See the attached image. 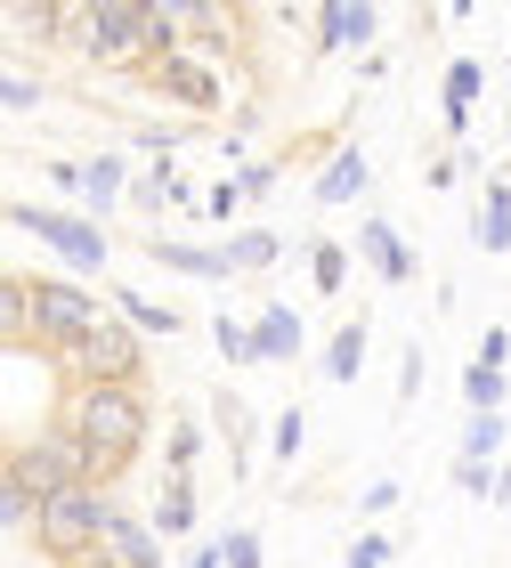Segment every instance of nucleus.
<instances>
[{
    "mask_svg": "<svg viewBox=\"0 0 511 568\" xmlns=\"http://www.w3.org/2000/svg\"><path fill=\"white\" fill-rule=\"evenodd\" d=\"M58 430H73L98 455V487H106L122 463L146 447V398L139 390H114V382H73V406H65Z\"/></svg>",
    "mask_w": 511,
    "mask_h": 568,
    "instance_id": "nucleus-1",
    "label": "nucleus"
},
{
    "mask_svg": "<svg viewBox=\"0 0 511 568\" xmlns=\"http://www.w3.org/2000/svg\"><path fill=\"white\" fill-rule=\"evenodd\" d=\"M98 317H106V293H90L82 276H41V284H24V333L49 342V349L82 342Z\"/></svg>",
    "mask_w": 511,
    "mask_h": 568,
    "instance_id": "nucleus-2",
    "label": "nucleus"
},
{
    "mask_svg": "<svg viewBox=\"0 0 511 568\" xmlns=\"http://www.w3.org/2000/svg\"><path fill=\"white\" fill-rule=\"evenodd\" d=\"M58 357H65V374H73V382H114V390H131L139 366H146L139 333L122 325V317H98V325L82 333V342H65Z\"/></svg>",
    "mask_w": 511,
    "mask_h": 568,
    "instance_id": "nucleus-3",
    "label": "nucleus"
},
{
    "mask_svg": "<svg viewBox=\"0 0 511 568\" xmlns=\"http://www.w3.org/2000/svg\"><path fill=\"white\" fill-rule=\"evenodd\" d=\"M9 220L24 227V236H41V244L58 252V261L82 276V284L106 268V227H98V220H82V212H49V203H17Z\"/></svg>",
    "mask_w": 511,
    "mask_h": 568,
    "instance_id": "nucleus-4",
    "label": "nucleus"
},
{
    "mask_svg": "<svg viewBox=\"0 0 511 568\" xmlns=\"http://www.w3.org/2000/svg\"><path fill=\"white\" fill-rule=\"evenodd\" d=\"M82 58H98V65H146V58H163V41H155V24H146V9H122V0H90Z\"/></svg>",
    "mask_w": 511,
    "mask_h": 568,
    "instance_id": "nucleus-5",
    "label": "nucleus"
},
{
    "mask_svg": "<svg viewBox=\"0 0 511 568\" xmlns=\"http://www.w3.org/2000/svg\"><path fill=\"white\" fill-rule=\"evenodd\" d=\"M98 520H106V487H65V496H41L33 504V536H41L49 560L90 552L98 545Z\"/></svg>",
    "mask_w": 511,
    "mask_h": 568,
    "instance_id": "nucleus-6",
    "label": "nucleus"
},
{
    "mask_svg": "<svg viewBox=\"0 0 511 568\" xmlns=\"http://www.w3.org/2000/svg\"><path fill=\"white\" fill-rule=\"evenodd\" d=\"M106 568H163V536L139 520V511L106 504V520H98V545H90Z\"/></svg>",
    "mask_w": 511,
    "mask_h": 568,
    "instance_id": "nucleus-7",
    "label": "nucleus"
},
{
    "mask_svg": "<svg viewBox=\"0 0 511 568\" xmlns=\"http://www.w3.org/2000/svg\"><path fill=\"white\" fill-rule=\"evenodd\" d=\"M309 24H317V49L341 58V49H366L381 33V9H374V0H334V9H317Z\"/></svg>",
    "mask_w": 511,
    "mask_h": 568,
    "instance_id": "nucleus-8",
    "label": "nucleus"
},
{
    "mask_svg": "<svg viewBox=\"0 0 511 568\" xmlns=\"http://www.w3.org/2000/svg\"><path fill=\"white\" fill-rule=\"evenodd\" d=\"M293 357H300V308L268 301L252 317V366H293Z\"/></svg>",
    "mask_w": 511,
    "mask_h": 568,
    "instance_id": "nucleus-9",
    "label": "nucleus"
},
{
    "mask_svg": "<svg viewBox=\"0 0 511 568\" xmlns=\"http://www.w3.org/2000/svg\"><path fill=\"white\" fill-rule=\"evenodd\" d=\"M73 195H82V220L114 212V203L131 195V163H122V154H90V163L73 171Z\"/></svg>",
    "mask_w": 511,
    "mask_h": 568,
    "instance_id": "nucleus-10",
    "label": "nucleus"
},
{
    "mask_svg": "<svg viewBox=\"0 0 511 568\" xmlns=\"http://www.w3.org/2000/svg\"><path fill=\"white\" fill-rule=\"evenodd\" d=\"M357 252H366V261H374L381 276H390V284H415V276H422L415 244H406V236H398L390 220H366V227H357Z\"/></svg>",
    "mask_w": 511,
    "mask_h": 568,
    "instance_id": "nucleus-11",
    "label": "nucleus"
},
{
    "mask_svg": "<svg viewBox=\"0 0 511 568\" xmlns=\"http://www.w3.org/2000/svg\"><path fill=\"white\" fill-rule=\"evenodd\" d=\"M146 261H155V268H178V276H227L219 244H178V236H146Z\"/></svg>",
    "mask_w": 511,
    "mask_h": 568,
    "instance_id": "nucleus-12",
    "label": "nucleus"
},
{
    "mask_svg": "<svg viewBox=\"0 0 511 568\" xmlns=\"http://www.w3.org/2000/svg\"><path fill=\"white\" fill-rule=\"evenodd\" d=\"M479 90H488V65H479V58H454V65H447V131H471Z\"/></svg>",
    "mask_w": 511,
    "mask_h": 568,
    "instance_id": "nucleus-13",
    "label": "nucleus"
},
{
    "mask_svg": "<svg viewBox=\"0 0 511 568\" xmlns=\"http://www.w3.org/2000/svg\"><path fill=\"white\" fill-rule=\"evenodd\" d=\"M114 301V317L139 333V342H163V333H178V308H163V301H146V293H106Z\"/></svg>",
    "mask_w": 511,
    "mask_h": 568,
    "instance_id": "nucleus-14",
    "label": "nucleus"
},
{
    "mask_svg": "<svg viewBox=\"0 0 511 568\" xmlns=\"http://www.w3.org/2000/svg\"><path fill=\"white\" fill-rule=\"evenodd\" d=\"M357 195H366V154H357V146H341L334 163L317 171V203H357Z\"/></svg>",
    "mask_w": 511,
    "mask_h": 568,
    "instance_id": "nucleus-15",
    "label": "nucleus"
},
{
    "mask_svg": "<svg viewBox=\"0 0 511 568\" xmlns=\"http://www.w3.org/2000/svg\"><path fill=\"white\" fill-rule=\"evenodd\" d=\"M357 366H366V325H357V317H341L334 325V342H325V382H357Z\"/></svg>",
    "mask_w": 511,
    "mask_h": 568,
    "instance_id": "nucleus-16",
    "label": "nucleus"
},
{
    "mask_svg": "<svg viewBox=\"0 0 511 568\" xmlns=\"http://www.w3.org/2000/svg\"><path fill=\"white\" fill-rule=\"evenodd\" d=\"M276 252H285V236H268V227H236V236H219V261L227 268H276Z\"/></svg>",
    "mask_w": 511,
    "mask_h": 568,
    "instance_id": "nucleus-17",
    "label": "nucleus"
},
{
    "mask_svg": "<svg viewBox=\"0 0 511 568\" xmlns=\"http://www.w3.org/2000/svg\"><path fill=\"white\" fill-rule=\"evenodd\" d=\"M163 90H171V98H187V106H219V73H203V65H187V58H171V65H163Z\"/></svg>",
    "mask_w": 511,
    "mask_h": 568,
    "instance_id": "nucleus-18",
    "label": "nucleus"
},
{
    "mask_svg": "<svg viewBox=\"0 0 511 568\" xmlns=\"http://www.w3.org/2000/svg\"><path fill=\"white\" fill-rule=\"evenodd\" d=\"M146 528H155V536H187V528H195V487L171 479L163 496H155V520H146Z\"/></svg>",
    "mask_w": 511,
    "mask_h": 568,
    "instance_id": "nucleus-19",
    "label": "nucleus"
},
{
    "mask_svg": "<svg viewBox=\"0 0 511 568\" xmlns=\"http://www.w3.org/2000/svg\"><path fill=\"white\" fill-rule=\"evenodd\" d=\"M479 252H511V187H488V212H479Z\"/></svg>",
    "mask_w": 511,
    "mask_h": 568,
    "instance_id": "nucleus-20",
    "label": "nucleus"
},
{
    "mask_svg": "<svg viewBox=\"0 0 511 568\" xmlns=\"http://www.w3.org/2000/svg\"><path fill=\"white\" fill-rule=\"evenodd\" d=\"M463 406L471 415H503V374L495 366H463Z\"/></svg>",
    "mask_w": 511,
    "mask_h": 568,
    "instance_id": "nucleus-21",
    "label": "nucleus"
},
{
    "mask_svg": "<svg viewBox=\"0 0 511 568\" xmlns=\"http://www.w3.org/2000/svg\"><path fill=\"white\" fill-rule=\"evenodd\" d=\"M0 106H9V114H33L41 106V82H33V73H17L9 58H0Z\"/></svg>",
    "mask_w": 511,
    "mask_h": 568,
    "instance_id": "nucleus-22",
    "label": "nucleus"
},
{
    "mask_svg": "<svg viewBox=\"0 0 511 568\" xmlns=\"http://www.w3.org/2000/svg\"><path fill=\"white\" fill-rule=\"evenodd\" d=\"M163 455H171V471L187 479V471H195V455H203V423H171V438H163Z\"/></svg>",
    "mask_w": 511,
    "mask_h": 568,
    "instance_id": "nucleus-23",
    "label": "nucleus"
},
{
    "mask_svg": "<svg viewBox=\"0 0 511 568\" xmlns=\"http://www.w3.org/2000/svg\"><path fill=\"white\" fill-rule=\"evenodd\" d=\"M495 447H503V415H471L463 455H471V463H495Z\"/></svg>",
    "mask_w": 511,
    "mask_h": 568,
    "instance_id": "nucleus-24",
    "label": "nucleus"
},
{
    "mask_svg": "<svg viewBox=\"0 0 511 568\" xmlns=\"http://www.w3.org/2000/svg\"><path fill=\"white\" fill-rule=\"evenodd\" d=\"M0 342H24V276H0Z\"/></svg>",
    "mask_w": 511,
    "mask_h": 568,
    "instance_id": "nucleus-25",
    "label": "nucleus"
},
{
    "mask_svg": "<svg viewBox=\"0 0 511 568\" xmlns=\"http://www.w3.org/2000/svg\"><path fill=\"white\" fill-rule=\"evenodd\" d=\"M309 276H317V293H341V276H349V252H341V244H317V252H309Z\"/></svg>",
    "mask_w": 511,
    "mask_h": 568,
    "instance_id": "nucleus-26",
    "label": "nucleus"
},
{
    "mask_svg": "<svg viewBox=\"0 0 511 568\" xmlns=\"http://www.w3.org/2000/svg\"><path fill=\"white\" fill-rule=\"evenodd\" d=\"M212 552H219V568H260V536H252V528H227Z\"/></svg>",
    "mask_w": 511,
    "mask_h": 568,
    "instance_id": "nucleus-27",
    "label": "nucleus"
},
{
    "mask_svg": "<svg viewBox=\"0 0 511 568\" xmlns=\"http://www.w3.org/2000/svg\"><path fill=\"white\" fill-rule=\"evenodd\" d=\"M300 430H309V415H300V406H285V415L268 423V447H276V463H293V455H300Z\"/></svg>",
    "mask_w": 511,
    "mask_h": 568,
    "instance_id": "nucleus-28",
    "label": "nucleus"
},
{
    "mask_svg": "<svg viewBox=\"0 0 511 568\" xmlns=\"http://www.w3.org/2000/svg\"><path fill=\"white\" fill-rule=\"evenodd\" d=\"M171 195H178V171H146L139 187H131V203H139V212H163Z\"/></svg>",
    "mask_w": 511,
    "mask_h": 568,
    "instance_id": "nucleus-29",
    "label": "nucleus"
},
{
    "mask_svg": "<svg viewBox=\"0 0 511 568\" xmlns=\"http://www.w3.org/2000/svg\"><path fill=\"white\" fill-rule=\"evenodd\" d=\"M454 487H463V496H488V504H495V463H471V455H454Z\"/></svg>",
    "mask_w": 511,
    "mask_h": 568,
    "instance_id": "nucleus-30",
    "label": "nucleus"
},
{
    "mask_svg": "<svg viewBox=\"0 0 511 568\" xmlns=\"http://www.w3.org/2000/svg\"><path fill=\"white\" fill-rule=\"evenodd\" d=\"M422 398V349L406 342V357H398V406H415Z\"/></svg>",
    "mask_w": 511,
    "mask_h": 568,
    "instance_id": "nucleus-31",
    "label": "nucleus"
},
{
    "mask_svg": "<svg viewBox=\"0 0 511 568\" xmlns=\"http://www.w3.org/2000/svg\"><path fill=\"white\" fill-rule=\"evenodd\" d=\"M219 349H227V366H252V325L219 317Z\"/></svg>",
    "mask_w": 511,
    "mask_h": 568,
    "instance_id": "nucleus-32",
    "label": "nucleus"
},
{
    "mask_svg": "<svg viewBox=\"0 0 511 568\" xmlns=\"http://www.w3.org/2000/svg\"><path fill=\"white\" fill-rule=\"evenodd\" d=\"M9 528H33V504H24V496H17V487H9V479H0V536H9Z\"/></svg>",
    "mask_w": 511,
    "mask_h": 568,
    "instance_id": "nucleus-33",
    "label": "nucleus"
},
{
    "mask_svg": "<svg viewBox=\"0 0 511 568\" xmlns=\"http://www.w3.org/2000/svg\"><path fill=\"white\" fill-rule=\"evenodd\" d=\"M349 568H390V536H357V545H349Z\"/></svg>",
    "mask_w": 511,
    "mask_h": 568,
    "instance_id": "nucleus-34",
    "label": "nucleus"
},
{
    "mask_svg": "<svg viewBox=\"0 0 511 568\" xmlns=\"http://www.w3.org/2000/svg\"><path fill=\"white\" fill-rule=\"evenodd\" d=\"M503 357H511V333L488 325V333H479V366H495V374H503Z\"/></svg>",
    "mask_w": 511,
    "mask_h": 568,
    "instance_id": "nucleus-35",
    "label": "nucleus"
},
{
    "mask_svg": "<svg viewBox=\"0 0 511 568\" xmlns=\"http://www.w3.org/2000/svg\"><path fill=\"white\" fill-rule=\"evenodd\" d=\"M357 504H366V511H398V504H406V487H398V479H374Z\"/></svg>",
    "mask_w": 511,
    "mask_h": 568,
    "instance_id": "nucleus-36",
    "label": "nucleus"
},
{
    "mask_svg": "<svg viewBox=\"0 0 511 568\" xmlns=\"http://www.w3.org/2000/svg\"><path fill=\"white\" fill-rule=\"evenodd\" d=\"M276 187V163H244L236 171V195H268Z\"/></svg>",
    "mask_w": 511,
    "mask_h": 568,
    "instance_id": "nucleus-37",
    "label": "nucleus"
},
{
    "mask_svg": "<svg viewBox=\"0 0 511 568\" xmlns=\"http://www.w3.org/2000/svg\"><path fill=\"white\" fill-rule=\"evenodd\" d=\"M236 203H244V195H236V179H212V195H203V212H212V220H227V212H236Z\"/></svg>",
    "mask_w": 511,
    "mask_h": 568,
    "instance_id": "nucleus-38",
    "label": "nucleus"
},
{
    "mask_svg": "<svg viewBox=\"0 0 511 568\" xmlns=\"http://www.w3.org/2000/svg\"><path fill=\"white\" fill-rule=\"evenodd\" d=\"M187 568H219V552H212V545H203V552H195V560H187Z\"/></svg>",
    "mask_w": 511,
    "mask_h": 568,
    "instance_id": "nucleus-39",
    "label": "nucleus"
},
{
    "mask_svg": "<svg viewBox=\"0 0 511 568\" xmlns=\"http://www.w3.org/2000/svg\"><path fill=\"white\" fill-rule=\"evenodd\" d=\"M0 463H9V455H0Z\"/></svg>",
    "mask_w": 511,
    "mask_h": 568,
    "instance_id": "nucleus-40",
    "label": "nucleus"
}]
</instances>
